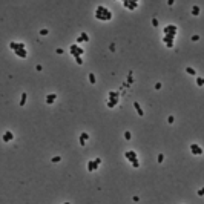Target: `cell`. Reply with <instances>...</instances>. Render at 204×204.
Wrapping results in <instances>:
<instances>
[{
  "label": "cell",
  "mask_w": 204,
  "mask_h": 204,
  "mask_svg": "<svg viewBox=\"0 0 204 204\" xmlns=\"http://www.w3.org/2000/svg\"><path fill=\"white\" fill-rule=\"evenodd\" d=\"M55 98H57L55 94H49V95H46V103H48V104H51V103L55 101Z\"/></svg>",
  "instance_id": "4fadbf2b"
},
{
  "label": "cell",
  "mask_w": 204,
  "mask_h": 204,
  "mask_svg": "<svg viewBox=\"0 0 204 204\" xmlns=\"http://www.w3.org/2000/svg\"><path fill=\"white\" fill-rule=\"evenodd\" d=\"M109 98H120V92L111 91V92H109Z\"/></svg>",
  "instance_id": "ac0fdd59"
},
{
  "label": "cell",
  "mask_w": 204,
  "mask_h": 204,
  "mask_svg": "<svg viewBox=\"0 0 204 204\" xmlns=\"http://www.w3.org/2000/svg\"><path fill=\"white\" fill-rule=\"evenodd\" d=\"M118 101H120V98H111L108 103H106V106H108L109 109H111V108H115V106L118 104Z\"/></svg>",
  "instance_id": "30bf717a"
},
{
  "label": "cell",
  "mask_w": 204,
  "mask_h": 204,
  "mask_svg": "<svg viewBox=\"0 0 204 204\" xmlns=\"http://www.w3.org/2000/svg\"><path fill=\"white\" fill-rule=\"evenodd\" d=\"M196 86H204V78L203 77H196Z\"/></svg>",
  "instance_id": "44dd1931"
},
{
  "label": "cell",
  "mask_w": 204,
  "mask_h": 204,
  "mask_svg": "<svg viewBox=\"0 0 204 204\" xmlns=\"http://www.w3.org/2000/svg\"><path fill=\"white\" fill-rule=\"evenodd\" d=\"M100 164H101V160H100V158H95V160H94V166H95V170L98 169Z\"/></svg>",
  "instance_id": "7402d4cb"
},
{
  "label": "cell",
  "mask_w": 204,
  "mask_h": 204,
  "mask_svg": "<svg viewBox=\"0 0 204 204\" xmlns=\"http://www.w3.org/2000/svg\"><path fill=\"white\" fill-rule=\"evenodd\" d=\"M135 8H138V3L135 0H129V9H135Z\"/></svg>",
  "instance_id": "e0dca14e"
},
{
  "label": "cell",
  "mask_w": 204,
  "mask_h": 204,
  "mask_svg": "<svg viewBox=\"0 0 204 204\" xmlns=\"http://www.w3.org/2000/svg\"><path fill=\"white\" fill-rule=\"evenodd\" d=\"M123 6H124V8H129V0H123Z\"/></svg>",
  "instance_id": "e575fe53"
},
{
  "label": "cell",
  "mask_w": 204,
  "mask_h": 204,
  "mask_svg": "<svg viewBox=\"0 0 204 204\" xmlns=\"http://www.w3.org/2000/svg\"><path fill=\"white\" fill-rule=\"evenodd\" d=\"M14 54L17 57H20V58H26V55H28V52L25 49H18V51H14Z\"/></svg>",
  "instance_id": "7c38bea8"
},
{
  "label": "cell",
  "mask_w": 204,
  "mask_h": 204,
  "mask_svg": "<svg viewBox=\"0 0 204 204\" xmlns=\"http://www.w3.org/2000/svg\"><path fill=\"white\" fill-rule=\"evenodd\" d=\"M80 138H83V140H87V138H89V135H87L86 132H82V134H80Z\"/></svg>",
  "instance_id": "83f0119b"
},
{
  "label": "cell",
  "mask_w": 204,
  "mask_h": 204,
  "mask_svg": "<svg viewBox=\"0 0 204 204\" xmlns=\"http://www.w3.org/2000/svg\"><path fill=\"white\" fill-rule=\"evenodd\" d=\"M95 18H98V20H103V22H108L109 18L106 17L103 12H100V11H95Z\"/></svg>",
  "instance_id": "8fae6325"
},
{
  "label": "cell",
  "mask_w": 204,
  "mask_h": 204,
  "mask_svg": "<svg viewBox=\"0 0 204 204\" xmlns=\"http://www.w3.org/2000/svg\"><path fill=\"white\" fill-rule=\"evenodd\" d=\"M134 108H135V111H137V114L140 115V117H143V115H144V111H143V108L140 106V103H138V101H135V103H134Z\"/></svg>",
  "instance_id": "9c48e42d"
},
{
  "label": "cell",
  "mask_w": 204,
  "mask_h": 204,
  "mask_svg": "<svg viewBox=\"0 0 204 204\" xmlns=\"http://www.w3.org/2000/svg\"><path fill=\"white\" fill-rule=\"evenodd\" d=\"M60 160H61V157H54V158H52L51 161H52V163H58Z\"/></svg>",
  "instance_id": "d6a6232c"
},
{
  "label": "cell",
  "mask_w": 204,
  "mask_h": 204,
  "mask_svg": "<svg viewBox=\"0 0 204 204\" xmlns=\"http://www.w3.org/2000/svg\"><path fill=\"white\" fill-rule=\"evenodd\" d=\"M155 89H161V83H160V82L155 83Z\"/></svg>",
  "instance_id": "8d00e7d4"
},
{
  "label": "cell",
  "mask_w": 204,
  "mask_h": 204,
  "mask_svg": "<svg viewBox=\"0 0 204 204\" xmlns=\"http://www.w3.org/2000/svg\"><path fill=\"white\" fill-rule=\"evenodd\" d=\"M63 204H71V203H63Z\"/></svg>",
  "instance_id": "ab89813d"
},
{
  "label": "cell",
  "mask_w": 204,
  "mask_h": 204,
  "mask_svg": "<svg viewBox=\"0 0 204 204\" xmlns=\"http://www.w3.org/2000/svg\"><path fill=\"white\" fill-rule=\"evenodd\" d=\"M196 193H198V196H204V187H201V189H199Z\"/></svg>",
  "instance_id": "1f68e13d"
},
{
  "label": "cell",
  "mask_w": 204,
  "mask_h": 204,
  "mask_svg": "<svg viewBox=\"0 0 204 204\" xmlns=\"http://www.w3.org/2000/svg\"><path fill=\"white\" fill-rule=\"evenodd\" d=\"M175 35H177V32H170V34H166V35L163 37V41H164V43H170V41H173Z\"/></svg>",
  "instance_id": "52a82bcc"
},
{
  "label": "cell",
  "mask_w": 204,
  "mask_h": 204,
  "mask_svg": "<svg viewBox=\"0 0 204 204\" xmlns=\"http://www.w3.org/2000/svg\"><path fill=\"white\" fill-rule=\"evenodd\" d=\"M132 166L135 167V169H138L140 167V163H138V160H135V161H132Z\"/></svg>",
  "instance_id": "f546056e"
},
{
  "label": "cell",
  "mask_w": 204,
  "mask_h": 204,
  "mask_svg": "<svg viewBox=\"0 0 204 204\" xmlns=\"http://www.w3.org/2000/svg\"><path fill=\"white\" fill-rule=\"evenodd\" d=\"M87 40H89V35H87L86 32H82V34H80V37L77 38V41H78V43H80V41H87Z\"/></svg>",
  "instance_id": "5bb4252c"
},
{
  "label": "cell",
  "mask_w": 204,
  "mask_h": 204,
  "mask_svg": "<svg viewBox=\"0 0 204 204\" xmlns=\"http://www.w3.org/2000/svg\"><path fill=\"white\" fill-rule=\"evenodd\" d=\"M49 34V31H48L46 28H43V29H40V35H48Z\"/></svg>",
  "instance_id": "484cf974"
},
{
  "label": "cell",
  "mask_w": 204,
  "mask_h": 204,
  "mask_svg": "<svg viewBox=\"0 0 204 204\" xmlns=\"http://www.w3.org/2000/svg\"><path fill=\"white\" fill-rule=\"evenodd\" d=\"M190 150H192V154L193 155H203V149L199 147L196 143H193V144H190Z\"/></svg>",
  "instance_id": "3957f363"
},
{
  "label": "cell",
  "mask_w": 204,
  "mask_h": 204,
  "mask_svg": "<svg viewBox=\"0 0 204 204\" xmlns=\"http://www.w3.org/2000/svg\"><path fill=\"white\" fill-rule=\"evenodd\" d=\"M89 82L92 83V85H95V74H92V72L89 74Z\"/></svg>",
  "instance_id": "603a6c76"
},
{
  "label": "cell",
  "mask_w": 204,
  "mask_h": 204,
  "mask_svg": "<svg viewBox=\"0 0 204 204\" xmlns=\"http://www.w3.org/2000/svg\"><path fill=\"white\" fill-rule=\"evenodd\" d=\"M186 72H187V74H190V75H196V71L193 69V68H190V66H187V68H186Z\"/></svg>",
  "instance_id": "d6986e66"
},
{
  "label": "cell",
  "mask_w": 204,
  "mask_h": 204,
  "mask_svg": "<svg viewBox=\"0 0 204 204\" xmlns=\"http://www.w3.org/2000/svg\"><path fill=\"white\" fill-rule=\"evenodd\" d=\"M127 83L131 85V83H134V77H132V71L129 72V75H127Z\"/></svg>",
  "instance_id": "cb8c5ba5"
},
{
  "label": "cell",
  "mask_w": 204,
  "mask_h": 204,
  "mask_svg": "<svg viewBox=\"0 0 204 204\" xmlns=\"http://www.w3.org/2000/svg\"><path fill=\"white\" fill-rule=\"evenodd\" d=\"M97 11H100V12H103V14H104V15H106V17H108V18H109V20H111V18H112V12H111V11H109V9H108V8H106V6H101V5H100V6H98V8H97Z\"/></svg>",
  "instance_id": "277c9868"
},
{
  "label": "cell",
  "mask_w": 204,
  "mask_h": 204,
  "mask_svg": "<svg viewBox=\"0 0 204 204\" xmlns=\"http://www.w3.org/2000/svg\"><path fill=\"white\" fill-rule=\"evenodd\" d=\"M12 138H14V135H12V132H11V131H6L5 134H3V141H5V143L11 141Z\"/></svg>",
  "instance_id": "ba28073f"
},
{
  "label": "cell",
  "mask_w": 204,
  "mask_h": 204,
  "mask_svg": "<svg viewBox=\"0 0 204 204\" xmlns=\"http://www.w3.org/2000/svg\"><path fill=\"white\" fill-rule=\"evenodd\" d=\"M124 158H127V160L132 163V161L137 160V152H135V150H126L124 152Z\"/></svg>",
  "instance_id": "7a4b0ae2"
},
{
  "label": "cell",
  "mask_w": 204,
  "mask_h": 204,
  "mask_svg": "<svg viewBox=\"0 0 204 204\" xmlns=\"http://www.w3.org/2000/svg\"><path fill=\"white\" fill-rule=\"evenodd\" d=\"M69 52H71L72 57H78V55H83V54H85V49L80 48V46H77V45H71Z\"/></svg>",
  "instance_id": "6da1fadb"
},
{
  "label": "cell",
  "mask_w": 204,
  "mask_h": 204,
  "mask_svg": "<svg viewBox=\"0 0 204 204\" xmlns=\"http://www.w3.org/2000/svg\"><path fill=\"white\" fill-rule=\"evenodd\" d=\"M109 49H111L112 52H114V51H115V45H114V43H111V46H109Z\"/></svg>",
  "instance_id": "74e56055"
},
{
  "label": "cell",
  "mask_w": 204,
  "mask_h": 204,
  "mask_svg": "<svg viewBox=\"0 0 204 204\" xmlns=\"http://www.w3.org/2000/svg\"><path fill=\"white\" fill-rule=\"evenodd\" d=\"M177 31H178V26H177V25H167V26L163 29L164 35H166V34H170V32H177Z\"/></svg>",
  "instance_id": "5b68a950"
},
{
  "label": "cell",
  "mask_w": 204,
  "mask_h": 204,
  "mask_svg": "<svg viewBox=\"0 0 204 204\" xmlns=\"http://www.w3.org/2000/svg\"><path fill=\"white\" fill-rule=\"evenodd\" d=\"M74 58H75L77 64H83V60H82V55H78V57H74Z\"/></svg>",
  "instance_id": "4316f807"
},
{
  "label": "cell",
  "mask_w": 204,
  "mask_h": 204,
  "mask_svg": "<svg viewBox=\"0 0 204 204\" xmlns=\"http://www.w3.org/2000/svg\"><path fill=\"white\" fill-rule=\"evenodd\" d=\"M167 48H173V41H170V43H166Z\"/></svg>",
  "instance_id": "f35d334b"
},
{
  "label": "cell",
  "mask_w": 204,
  "mask_h": 204,
  "mask_svg": "<svg viewBox=\"0 0 204 204\" xmlns=\"http://www.w3.org/2000/svg\"><path fill=\"white\" fill-rule=\"evenodd\" d=\"M192 40H193V41H198V40H199V35H196V34L192 35Z\"/></svg>",
  "instance_id": "d590c367"
},
{
  "label": "cell",
  "mask_w": 204,
  "mask_h": 204,
  "mask_svg": "<svg viewBox=\"0 0 204 204\" xmlns=\"http://www.w3.org/2000/svg\"><path fill=\"white\" fill-rule=\"evenodd\" d=\"M124 138H126V140H131V138H132V134H131L129 131H126V132H124Z\"/></svg>",
  "instance_id": "d4e9b609"
},
{
  "label": "cell",
  "mask_w": 204,
  "mask_h": 204,
  "mask_svg": "<svg viewBox=\"0 0 204 204\" xmlns=\"http://www.w3.org/2000/svg\"><path fill=\"white\" fill-rule=\"evenodd\" d=\"M26 98H28L26 92H23V94H22V97H20V106H25V103H26Z\"/></svg>",
  "instance_id": "2e32d148"
},
{
  "label": "cell",
  "mask_w": 204,
  "mask_h": 204,
  "mask_svg": "<svg viewBox=\"0 0 204 204\" xmlns=\"http://www.w3.org/2000/svg\"><path fill=\"white\" fill-rule=\"evenodd\" d=\"M87 170H89V172H95V166H94V160H89V161H87Z\"/></svg>",
  "instance_id": "9a60e30c"
},
{
  "label": "cell",
  "mask_w": 204,
  "mask_h": 204,
  "mask_svg": "<svg viewBox=\"0 0 204 204\" xmlns=\"http://www.w3.org/2000/svg\"><path fill=\"white\" fill-rule=\"evenodd\" d=\"M152 25H154V26H155V28H157V26H158V20H157V18H155V17H154V18H152Z\"/></svg>",
  "instance_id": "836d02e7"
},
{
  "label": "cell",
  "mask_w": 204,
  "mask_h": 204,
  "mask_svg": "<svg viewBox=\"0 0 204 204\" xmlns=\"http://www.w3.org/2000/svg\"><path fill=\"white\" fill-rule=\"evenodd\" d=\"M175 121V118H173V115H169L167 117V123H169V124H172V123Z\"/></svg>",
  "instance_id": "f1b7e54d"
},
{
  "label": "cell",
  "mask_w": 204,
  "mask_h": 204,
  "mask_svg": "<svg viewBox=\"0 0 204 204\" xmlns=\"http://www.w3.org/2000/svg\"><path fill=\"white\" fill-rule=\"evenodd\" d=\"M157 160H158V163H163V160H164V155H163V154H160V155H158V158H157Z\"/></svg>",
  "instance_id": "4dcf8cb0"
},
{
  "label": "cell",
  "mask_w": 204,
  "mask_h": 204,
  "mask_svg": "<svg viewBox=\"0 0 204 204\" xmlns=\"http://www.w3.org/2000/svg\"><path fill=\"white\" fill-rule=\"evenodd\" d=\"M9 48L12 51H18V49H25V43H15V41H11L9 43Z\"/></svg>",
  "instance_id": "8992f818"
},
{
  "label": "cell",
  "mask_w": 204,
  "mask_h": 204,
  "mask_svg": "<svg viewBox=\"0 0 204 204\" xmlns=\"http://www.w3.org/2000/svg\"><path fill=\"white\" fill-rule=\"evenodd\" d=\"M192 14H193V15H198V14H199V6H196V5L192 6Z\"/></svg>",
  "instance_id": "ffe728a7"
}]
</instances>
